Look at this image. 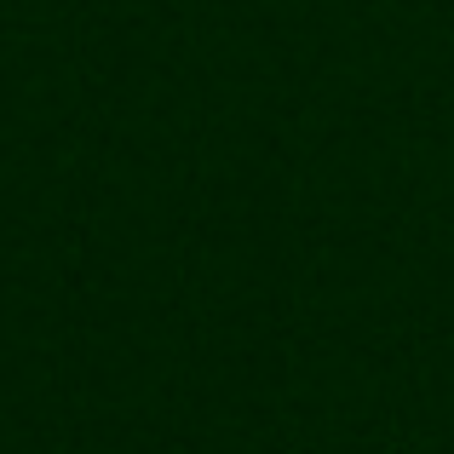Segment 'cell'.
<instances>
[]
</instances>
